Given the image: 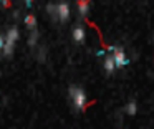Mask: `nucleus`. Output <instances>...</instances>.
I'll use <instances>...</instances> for the list:
<instances>
[{
    "instance_id": "nucleus-1",
    "label": "nucleus",
    "mask_w": 154,
    "mask_h": 129,
    "mask_svg": "<svg viewBox=\"0 0 154 129\" xmlns=\"http://www.w3.org/2000/svg\"><path fill=\"white\" fill-rule=\"evenodd\" d=\"M47 12L53 17L55 20L65 23L70 18V5L66 2H60V3H50L47 7Z\"/></svg>"
},
{
    "instance_id": "nucleus-2",
    "label": "nucleus",
    "mask_w": 154,
    "mask_h": 129,
    "mask_svg": "<svg viewBox=\"0 0 154 129\" xmlns=\"http://www.w3.org/2000/svg\"><path fill=\"white\" fill-rule=\"evenodd\" d=\"M68 94H70V99H71V104H73V108L76 109V111H83L85 108H86V93L83 91V88H80V86H70V89H68Z\"/></svg>"
},
{
    "instance_id": "nucleus-3",
    "label": "nucleus",
    "mask_w": 154,
    "mask_h": 129,
    "mask_svg": "<svg viewBox=\"0 0 154 129\" xmlns=\"http://www.w3.org/2000/svg\"><path fill=\"white\" fill-rule=\"evenodd\" d=\"M109 51H113V60H114V65H116V68H123L124 65L128 63V58H126V53H124V50L121 48V46H109Z\"/></svg>"
},
{
    "instance_id": "nucleus-4",
    "label": "nucleus",
    "mask_w": 154,
    "mask_h": 129,
    "mask_svg": "<svg viewBox=\"0 0 154 129\" xmlns=\"http://www.w3.org/2000/svg\"><path fill=\"white\" fill-rule=\"evenodd\" d=\"M85 35H86V32H85V26L81 25V23H78V25L73 26L71 36H73V40H75L76 43H83V41H85Z\"/></svg>"
},
{
    "instance_id": "nucleus-5",
    "label": "nucleus",
    "mask_w": 154,
    "mask_h": 129,
    "mask_svg": "<svg viewBox=\"0 0 154 129\" xmlns=\"http://www.w3.org/2000/svg\"><path fill=\"white\" fill-rule=\"evenodd\" d=\"M103 68H104V71H106L108 75H113V71L116 69V65H114V60H113V56H106V58H104Z\"/></svg>"
},
{
    "instance_id": "nucleus-6",
    "label": "nucleus",
    "mask_w": 154,
    "mask_h": 129,
    "mask_svg": "<svg viewBox=\"0 0 154 129\" xmlns=\"http://www.w3.org/2000/svg\"><path fill=\"white\" fill-rule=\"evenodd\" d=\"M78 12H80L81 17H86L88 12H90V2L88 0H80L78 2Z\"/></svg>"
},
{
    "instance_id": "nucleus-7",
    "label": "nucleus",
    "mask_w": 154,
    "mask_h": 129,
    "mask_svg": "<svg viewBox=\"0 0 154 129\" xmlns=\"http://www.w3.org/2000/svg\"><path fill=\"white\" fill-rule=\"evenodd\" d=\"M124 111H126V114H129V116H134V114H136V111H137V104H136V101H134V99L128 101V104L124 106Z\"/></svg>"
},
{
    "instance_id": "nucleus-8",
    "label": "nucleus",
    "mask_w": 154,
    "mask_h": 129,
    "mask_svg": "<svg viewBox=\"0 0 154 129\" xmlns=\"http://www.w3.org/2000/svg\"><path fill=\"white\" fill-rule=\"evenodd\" d=\"M23 22H25V25H27L32 32H33V30H37V18H35V15H27L23 18Z\"/></svg>"
},
{
    "instance_id": "nucleus-9",
    "label": "nucleus",
    "mask_w": 154,
    "mask_h": 129,
    "mask_svg": "<svg viewBox=\"0 0 154 129\" xmlns=\"http://www.w3.org/2000/svg\"><path fill=\"white\" fill-rule=\"evenodd\" d=\"M18 36H20V35H18V28H17V26H12V28L7 32V40H10V41H14V43L18 40Z\"/></svg>"
},
{
    "instance_id": "nucleus-10",
    "label": "nucleus",
    "mask_w": 154,
    "mask_h": 129,
    "mask_svg": "<svg viewBox=\"0 0 154 129\" xmlns=\"http://www.w3.org/2000/svg\"><path fill=\"white\" fill-rule=\"evenodd\" d=\"M14 45H15L14 41H10V40L5 38V45H4V50H2L5 56H10L12 53H14Z\"/></svg>"
},
{
    "instance_id": "nucleus-11",
    "label": "nucleus",
    "mask_w": 154,
    "mask_h": 129,
    "mask_svg": "<svg viewBox=\"0 0 154 129\" xmlns=\"http://www.w3.org/2000/svg\"><path fill=\"white\" fill-rule=\"evenodd\" d=\"M37 41H38V32H37V30H33V32L30 33V38H28V45L35 46V45H37Z\"/></svg>"
},
{
    "instance_id": "nucleus-12",
    "label": "nucleus",
    "mask_w": 154,
    "mask_h": 129,
    "mask_svg": "<svg viewBox=\"0 0 154 129\" xmlns=\"http://www.w3.org/2000/svg\"><path fill=\"white\" fill-rule=\"evenodd\" d=\"M4 45H5V40L0 36V50H4Z\"/></svg>"
},
{
    "instance_id": "nucleus-13",
    "label": "nucleus",
    "mask_w": 154,
    "mask_h": 129,
    "mask_svg": "<svg viewBox=\"0 0 154 129\" xmlns=\"http://www.w3.org/2000/svg\"><path fill=\"white\" fill-rule=\"evenodd\" d=\"M2 5H4V7H10L12 3H10V2H7V0H4V2H2Z\"/></svg>"
}]
</instances>
